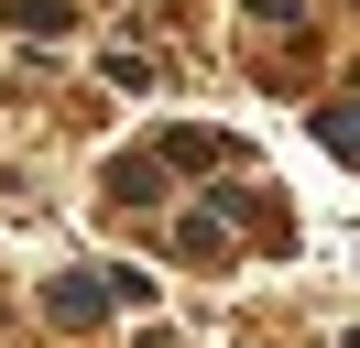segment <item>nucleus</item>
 Instances as JSON below:
<instances>
[{
	"mask_svg": "<svg viewBox=\"0 0 360 348\" xmlns=\"http://www.w3.org/2000/svg\"><path fill=\"white\" fill-rule=\"evenodd\" d=\"M98 304H110V283H55V316H66V326H88Z\"/></svg>",
	"mask_w": 360,
	"mask_h": 348,
	"instance_id": "f257e3e1",
	"label": "nucleus"
},
{
	"mask_svg": "<svg viewBox=\"0 0 360 348\" xmlns=\"http://www.w3.org/2000/svg\"><path fill=\"white\" fill-rule=\"evenodd\" d=\"M316 130H328L338 152H360V98H349V109H316Z\"/></svg>",
	"mask_w": 360,
	"mask_h": 348,
	"instance_id": "f03ea898",
	"label": "nucleus"
}]
</instances>
